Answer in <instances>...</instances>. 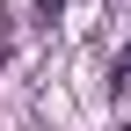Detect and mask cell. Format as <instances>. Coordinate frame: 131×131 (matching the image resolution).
Returning <instances> with one entry per match:
<instances>
[{
    "label": "cell",
    "instance_id": "obj_1",
    "mask_svg": "<svg viewBox=\"0 0 131 131\" xmlns=\"http://www.w3.org/2000/svg\"><path fill=\"white\" fill-rule=\"evenodd\" d=\"M124 88H131V51H124L117 66H109V95H124Z\"/></svg>",
    "mask_w": 131,
    "mask_h": 131
},
{
    "label": "cell",
    "instance_id": "obj_2",
    "mask_svg": "<svg viewBox=\"0 0 131 131\" xmlns=\"http://www.w3.org/2000/svg\"><path fill=\"white\" fill-rule=\"evenodd\" d=\"M37 7H44V15H58V0H37Z\"/></svg>",
    "mask_w": 131,
    "mask_h": 131
}]
</instances>
